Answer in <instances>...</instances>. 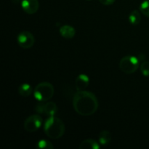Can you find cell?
<instances>
[{
  "label": "cell",
  "mask_w": 149,
  "mask_h": 149,
  "mask_svg": "<svg viewBox=\"0 0 149 149\" xmlns=\"http://www.w3.org/2000/svg\"><path fill=\"white\" fill-rule=\"evenodd\" d=\"M115 1H116V0H99V1H100L102 4L106 6L111 5V4H113V3L115 2Z\"/></svg>",
  "instance_id": "cell-18"
},
{
  "label": "cell",
  "mask_w": 149,
  "mask_h": 149,
  "mask_svg": "<svg viewBox=\"0 0 149 149\" xmlns=\"http://www.w3.org/2000/svg\"><path fill=\"white\" fill-rule=\"evenodd\" d=\"M55 92L53 85L47 81L39 83L33 90L34 98L39 102L48 101L52 97Z\"/></svg>",
  "instance_id": "cell-3"
},
{
  "label": "cell",
  "mask_w": 149,
  "mask_h": 149,
  "mask_svg": "<svg viewBox=\"0 0 149 149\" xmlns=\"http://www.w3.org/2000/svg\"><path fill=\"white\" fill-rule=\"evenodd\" d=\"M17 91H18L19 95L20 96L27 97L32 94L33 90L32 89V87L31 86V84H28V83H23V84H21L19 86L18 89H17Z\"/></svg>",
  "instance_id": "cell-13"
},
{
  "label": "cell",
  "mask_w": 149,
  "mask_h": 149,
  "mask_svg": "<svg viewBox=\"0 0 149 149\" xmlns=\"http://www.w3.org/2000/svg\"><path fill=\"white\" fill-rule=\"evenodd\" d=\"M42 124V116L38 114H33L26 118L23 123V127L28 132H35L41 127Z\"/></svg>",
  "instance_id": "cell-6"
},
{
  "label": "cell",
  "mask_w": 149,
  "mask_h": 149,
  "mask_svg": "<svg viewBox=\"0 0 149 149\" xmlns=\"http://www.w3.org/2000/svg\"><path fill=\"white\" fill-rule=\"evenodd\" d=\"M140 11L146 17H149V0H145L140 5Z\"/></svg>",
  "instance_id": "cell-16"
},
{
  "label": "cell",
  "mask_w": 149,
  "mask_h": 149,
  "mask_svg": "<svg viewBox=\"0 0 149 149\" xmlns=\"http://www.w3.org/2000/svg\"><path fill=\"white\" fill-rule=\"evenodd\" d=\"M65 127L63 122L55 116H49L44 124V132L51 139H59L65 133Z\"/></svg>",
  "instance_id": "cell-2"
},
{
  "label": "cell",
  "mask_w": 149,
  "mask_h": 149,
  "mask_svg": "<svg viewBox=\"0 0 149 149\" xmlns=\"http://www.w3.org/2000/svg\"><path fill=\"white\" fill-rule=\"evenodd\" d=\"M56 103L51 101L39 102L34 108L35 111L39 114H44L48 116H55L58 112Z\"/></svg>",
  "instance_id": "cell-5"
},
{
  "label": "cell",
  "mask_w": 149,
  "mask_h": 149,
  "mask_svg": "<svg viewBox=\"0 0 149 149\" xmlns=\"http://www.w3.org/2000/svg\"><path fill=\"white\" fill-rule=\"evenodd\" d=\"M100 143L97 142L95 140L89 138L83 141L80 143L79 148L80 149H100Z\"/></svg>",
  "instance_id": "cell-11"
},
{
  "label": "cell",
  "mask_w": 149,
  "mask_h": 149,
  "mask_svg": "<svg viewBox=\"0 0 149 149\" xmlns=\"http://www.w3.org/2000/svg\"><path fill=\"white\" fill-rule=\"evenodd\" d=\"M87 1H91V0H87Z\"/></svg>",
  "instance_id": "cell-19"
},
{
  "label": "cell",
  "mask_w": 149,
  "mask_h": 149,
  "mask_svg": "<svg viewBox=\"0 0 149 149\" xmlns=\"http://www.w3.org/2000/svg\"><path fill=\"white\" fill-rule=\"evenodd\" d=\"M90 84V79L87 75L81 74L76 78L75 87L77 91L85 90Z\"/></svg>",
  "instance_id": "cell-9"
},
{
  "label": "cell",
  "mask_w": 149,
  "mask_h": 149,
  "mask_svg": "<svg viewBox=\"0 0 149 149\" xmlns=\"http://www.w3.org/2000/svg\"><path fill=\"white\" fill-rule=\"evenodd\" d=\"M98 141L100 145L107 146L111 141V133L109 130H102L99 133Z\"/></svg>",
  "instance_id": "cell-12"
},
{
  "label": "cell",
  "mask_w": 149,
  "mask_h": 149,
  "mask_svg": "<svg viewBox=\"0 0 149 149\" xmlns=\"http://www.w3.org/2000/svg\"><path fill=\"white\" fill-rule=\"evenodd\" d=\"M36 146L39 149H53L54 146L47 140H40L38 141Z\"/></svg>",
  "instance_id": "cell-15"
},
{
  "label": "cell",
  "mask_w": 149,
  "mask_h": 149,
  "mask_svg": "<svg viewBox=\"0 0 149 149\" xmlns=\"http://www.w3.org/2000/svg\"><path fill=\"white\" fill-rule=\"evenodd\" d=\"M21 7L26 13L33 15L39 10V2L38 0H22Z\"/></svg>",
  "instance_id": "cell-8"
},
{
  "label": "cell",
  "mask_w": 149,
  "mask_h": 149,
  "mask_svg": "<svg viewBox=\"0 0 149 149\" xmlns=\"http://www.w3.org/2000/svg\"><path fill=\"white\" fill-rule=\"evenodd\" d=\"M140 66V59L132 55H126L120 60L119 68L123 73L132 74L138 69Z\"/></svg>",
  "instance_id": "cell-4"
},
{
  "label": "cell",
  "mask_w": 149,
  "mask_h": 149,
  "mask_svg": "<svg viewBox=\"0 0 149 149\" xmlns=\"http://www.w3.org/2000/svg\"><path fill=\"white\" fill-rule=\"evenodd\" d=\"M128 20L129 22L133 26H136V25L139 24L141 20V16L140 14V12L138 10H133L130 13L128 17Z\"/></svg>",
  "instance_id": "cell-14"
},
{
  "label": "cell",
  "mask_w": 149,
  "mask_h": 149,
  "mask_svg": "<svg viewBox=\"0 0 149 149\" xmlns=\"http://www.w3.org/2000/svg\"><path fill=\"white\" fill-rule=\"evenodd\" d=\"M98 100L95 95L90 91H77L73 97V107L78 114L91 116L98 109Z\"/></svg>",
  "instance_id": "cell-1"
},
{
  "label": "cell",
  "mask_w": 149,
  "mask_h": 149,
  "mask_svg": "<svg viewBox=\"0 0 149 149\" xmlns=\"http://www.w3.org/2000/svg\"><path fill=\"white\" fill-rule=\"evenodd\" d=\"M17 42L23 49H29L34 45L35 38L30 31H24L18 33L17 36Z\"/></svg>",
  "instance_id": "cell-7"
},
{
  "label": "cell",
  "mask_w": 149,
  "mask_h": 149,
  "mask_svg": "<svg viewBox=\"0 0 149 149\" xmlns=\"http://www.w3.org/2000/svg\"><path fill=\"white\" fill-rule=\"evenodd\" d=\"M60 34L61 36L66 39H71L76 34V30L73 26L70 25H64L59 29Z\"/></svg>",
  "instance_id": "cell-10"
},
{
  "label": "cell",
  "mask_w": 149,
  "mask_h": 149,
  "mask_svg": "<svg viewBox=\"0 0 149 149\" xmlns=\"http://www.w3.org/2000/svg\"><path fill=\"white\" fill-rule=\"evenodd\" d=\"M140 70L144 77H149V61H145L140 65Z\"/></svg>",
  "instance_id": "cell-17"
}]
</instances>
